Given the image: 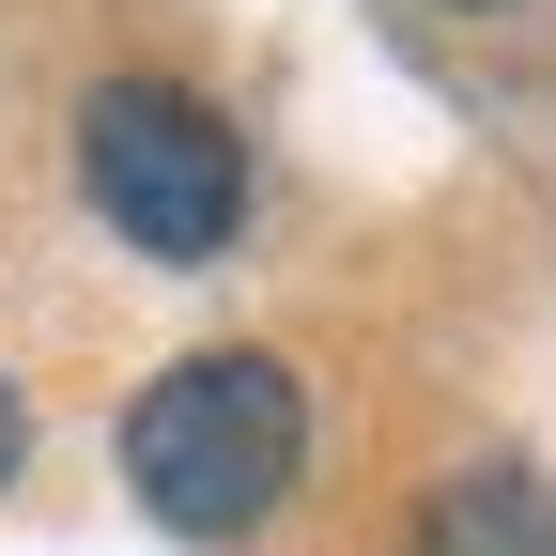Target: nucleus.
<instances>
[{"mask_svg":"<svg viewBox=\"0 0 556 556\" xmlns=\"http://www.w3.org/2000/svg\"><path fill=\"white\" fill-rule=\"evenodd\" d=\"M309 464V387L263 356V340H217V356H170L124 402V479L139 510L186 541H248Z\"/></svg>","mask_w":556,"mask_h":556,"instance_id":"obj_1","label":"nucleus"},{"mask_svg":"<svg viewBox=\"0 0 556 556\" xmlns=\"http://www.w3.org/2000/svg\"><path fill=\"white\" fill-rule=\"evenodd\" d=\"M78 186L139 263H217L248 232V139L170 78H109L78 109Z\"/></svg>","mask_w":556,"mask_h":556,"instance_id":"obj_2","label":"nucleus"},{"mask_svg":"<svg viewBox=\"0 0 556 556\" xmlns=\"http://www.w3.org/2000/svg\"><path fill=\"white\" fill-rule=\"evenodd\" d=\"M417 556H556V495L526 464H464V479H433V510H417Z\"/></svg>","mask_w":556,"mask_h":556,"instance_id":"obj_3","label":"nucleus"},{"mask_svg":"<svg viewBox=\"0 0 556 556\" xmlns=\"http://www.w3.org/2000/svg\"><path fill=\"white\" fill-rule=\"evenodd\" d=\"M16 448H31V402H16V387H0V479H16Z\"/></svg>","mask_w":556,"mask_h":556,"instance_id":"obj_4","label":"nucleus"},{"mask_svg":"<svg viewBox=\"0 0 556 556\" xmlns=\"http://www.w3.org/2000/svg\"><path fill=\"white\" fill-rule=\"evenodd\" d=\"M464 16H510V0H464Z\"/></svg>","mask_w":556,"mask_h":556,"instance_id":"obj_5","label":"nucleus"}]
</instances>
